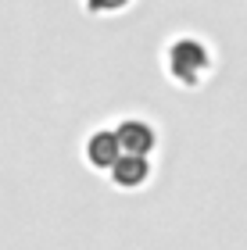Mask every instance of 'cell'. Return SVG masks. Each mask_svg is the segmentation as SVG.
Listing matches in <instances>:
<instances>
[{
	"label": "cell",
	"instance_id": "obj_1",
	"mask_svg": "<svg viewBox=\"0 0 247 250\" xmlns=\"http://www.w3.org/2000/svg\"><path fill=\"white\" fill-rule=\"evenodd\" d=\"M211 64H215V58H211V47L204 40H197V36L168 40V47H165V75L172 79L176 86H183V89L201 86L211 75Z\"/></svg>",
	"mask_w": 247,
	"mask_h": 250
},
{
	"label": "cell",
	"instance_id": "obj_2",
	"mask_svg": "<svg viewBox=\"0 0 247 250\" xmlns=\"http://www.w3.org/2000/svg\"><path fill=\"white\" fill-rule=\"evenodd\" d=\"M111 132H115L122 154L154 157V150H158V129L147 118H122L118 125H111Z\"/></svg>",
	"mask_w": 247,
	"mask_h": 250
},
{
	"label": "cell",
	"instance_id": "obj_3",
	"mask_svg": "<svg viewBox=\"0 0 247 250\" xmlns=\"http://www.w3.org/2000/svg\"><path fill=\"white\" fill-rule=\"evenodd\" d=\"M111 179V186L115 189H140V186H147L151 183V175H154V165H151V157H136V154H118V161L104 172Z\"/></svg>",
	"mask_w": 247,
	"mask_h": 250
},
{
	"label": "cell",
	"instance_id": "obj_4",
	"mask_svg": "<svg viewBox=\"0 0 247 250\" xmlns=\"http://www.w3.org/2000/svg\"><path fill=\"white\" fill-rule=\"evenodd\" d=\"M118 140H115V132L108 129H93L86 136V143H83V161H86V168H93V172H108L111 165L118 161Z\"/></svg>",
	"mask_w": 247,
	"mask_h": 250
},
{
	"label": "cell",
	"instance_id": "obj_5",
	"mask_svg": "<svg viewBox=\"0 0 247 250\" xmlns=\"http://www.w3.org/2000/svg\"><path fill=\"white\" fill-rule=\"evenodd\" d=\"M133 0H83V7L90 15H118V11H126Z\"/></svg>",
	"mask_w": 247,
	"mask_h": 250
}]
</instances>
